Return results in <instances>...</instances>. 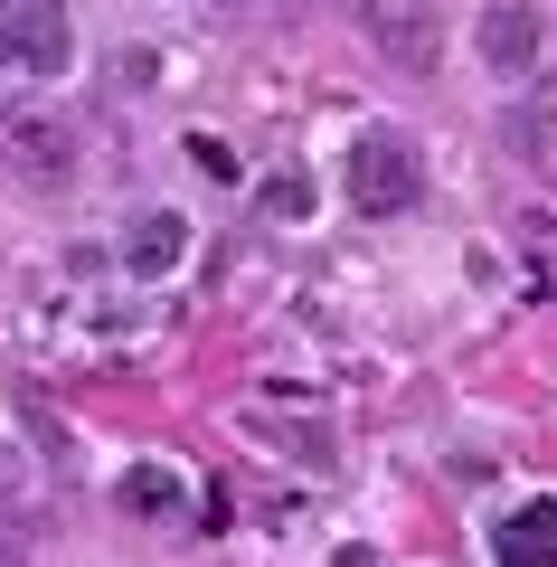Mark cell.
Segmentation results:
<instances>
[{
  "mask_svg": "<svg viewBox=\"0 0 557 567\" xmlns=\"http://www.w3.org/2000/svg\"><path fill=\"white\" fill-rule=\"evenodd\" d=\"M425 199V152H416V133H359V152H350V208L359 218H406V208Z\"/></svg>",
  "mask_w": 557,
  "mask_h": 567,
  "instance_id": "cell-1",
  "label": "cell"
},
{
  "mask_svg": "<svg viewBox=\"0 0 557 567\" xmlns=\"http://www.w3.org/2000/svg\"><path fill=\"white\" fill-rule=\"evenodd\" d=\"M359 29H369V48H379L398 76H435V58H444L435 0H359Z\"/></svg>",
  "mask_w": 557,
  "mask_h": 567,
  "instance_id": "cell-2",
  "label": "cell"
},
{
  "mask_svg": "<svg viewBox=\"0 0 557 567\" xmlns=\"http://www.w3.org/2000/svg\"><path fill=\"white\" fill-rule=\"evenodd\" d=\"M66 66V0H0V76H58Z\"/></svg>",
  "mask_w": 557,
  "mask_h": 567,
  "instance_id": "cell-3",
  "label": "cell"
},
{
  "mask_svg": "<svg viewBox=\"0 0 557 567\" xmlns=\"http://www.w3.org/2000/svg\"><path fill=\"white\" fill-rule=\"evenodd\" d=\"M473 48H482L492 76H529V66H538V0H482Z\"/></svg>",
  "mask_w": 557,
  "mask_h": 567,
  "instance_id": "cell-4",
  "label": "cell"
},
{
  "mask_svg": "<svg viewBox=\"0 0 557 567\" xmlns=\"http://www.w3.org/2000/svg\"><path fill=\"white\" fill-rule=\"evenodd\" d=\"M179 256H189V218H179V208H142V218L123 227V265H133L142 284H152V275H171Z\"/></svg>",
  "mask_w": 557,
  "mask_h": 567,
  "instance_id": "cell-5",
  "label": "cell"
},
{
  "mask_svg": "<svg viewBox=\"0 0 557 567\" xmlns=\"http://www.w3.org/2000/svg\"><path fill=\"white\" fill-rule=\"evenodd\" d=\"M492 558L501 567H557V502H519L492 529Z\"/></svg>",
  "mask_w": 557,
  "mask_h": 567,
  "instance_id": "cell-6",
  "label": "cell"
},
{
  "mask_svg": "<svg viewBox=\"0 0 557 567\" xmlns=\"http://www.w3.org/2000/svg\"><path fill=\"white\" fill-rule=\"evenodd\" d=\"M246 425H256V435H275V445L283 454H293V464H331V425H302V416H275V406H256V416H246Z\"/></svg>",
  "mask_w": 557,
  "mask_h": 567,
  "instance_id": "cell-7",
  "label": "cell"
},
{
  "mask_svg": "<svg viewBox=\"0 0 557 567\" xmlns=\"http://www.w3.org/2000/svg\"><path fill=\"white\" fill-rule=\"evenodd\" d=\"M510 142L529 152V162H548V152H557V76L538 85L529 104H510Z\"/></svg>",
  "mask_w": 557,
  "mask_h": 567,
  "instance_id": "cell-8",
  "label": "cell"
},
{
  "mask_svg": "<svg viewBox=\"0 0 557 567\" xmlns=\"http://www.w3.org/2000/svg\"><path fill=\"white\" fill-rule=\"evenodd\" d=\"M10 152H20L29 181H66V133H58V123H20V133H10Z\"/></svg>",
  "mask_w": 557,
  "mask_h": 567,
  "instance_id": "cell-9",
  "label": "cell"
},
{
  "mask_svg": "<svg viewBox=\"0 0 557 567\" xmlns=\"http://www.w3.org/2000/svg\"><path fill=\"white\" fill-rule=\"evenodd\" d=\"M123 511H142V520H171V511H179V483H171L161 464H133V473H123Z\"/></svg>",
  "mask_w": 557,
  "mask_h": 567,
  "instance_id": "cell-10",
  "label": "cell"
},
{
  "mask_svg": "<svg viewBox=\"0 0 557 567\" xmlns=\"http://www.w3.org/2000/svg\"><path fill=\"white\" fill-rule=\"evenodd\" d=\"M265 218H312V181H293V171L265 181Z\"/></svg>",
  "mask_w": 557,
  "mask_h": 567,
  "instance_id": "cell-11",
  "label": "cell"
},
{
  "mask_svg": "<svg viewBox=\"0 0 557 567\" xmlns=\"http://www.w3.org/2000/svg\"><path fill=\"white\" fill-rule=\"evenodd\" d=\"M189 152H199V171H208V181H237V152H227V142H208V133H199Z\"/></svg>",
  "mask_w": 557,
  "mask_h": 567,
  "instance_id": "cell-12",
  "label": "cell"
},
{
  "mask_svg": "<svg viewBox=\"0 0 557 567\" xmlns=\"http://www.w3.org/2000/svg\"><path fill=\"white\" fill-rule=\"evenodd\" d=\"M0 567H20V520H0Z\"/></svg>",
  "mask_w": 557,
  "mask_h": 567,
  "instance_id": "cell-13",
  "label": "cell"
}]
</instances>
